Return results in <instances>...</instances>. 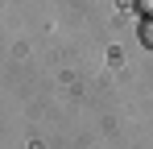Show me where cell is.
Here are the masks:
<instances>
[{
    "label": "cell",
    "instance_id": "obj_1",
    "mask_svg": "<svg viewBox=\"0 0 153 149\" xmlns=\"http://www.w3.org/2000/svg\"><path fill=\"white\" fill-rule=\"evenodd\" d=\"M137 37H141V46L153 50V17H141V25H137Z\"/></svg>",
    "mask_w": 153,
    "mask_h": 149
},
{
    "label": "cell",
    "instance_id": "obj_2",
    "mask_svg": "<svg viewBox=\"0 0 153 149\" xmlns=\"http://www.w3.org/2000/svg\"><path fill=\"white\" fill-rule=\"evenodd\" d=\"M132 4H137V13H141V17H153V0H132Z\"/></svg>",
    "mask_w": 153,
    "mask_h": 149
}]
</instances>
